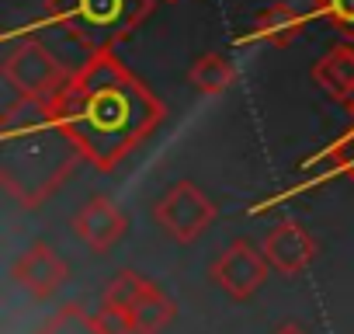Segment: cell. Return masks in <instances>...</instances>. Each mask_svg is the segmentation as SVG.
Here are the masks:
<instances>
[{"label": "cell", "instance_id": "obj_1", "mask_svg": "<svg viewBox=\"0 0 354 334\" xmlns=\"http://www.w3.org/2000/svg\"><path fill=\"white\" fill-rule=\"evenodd\" d=\"M53 112L80 157L104 171L160 122V101L111 56V49L94 53V60L66 80L53 98Z\"/></svg>", "mask_w": 354, "mask_h": 334}, {"label": "cell", "instance_id": "obj_2", "mask_svg": "<svg viewBox=\"0 0 354 334\" xmlns=\"http://www.w3.org/2000/svg\"><path fill=\"white\" fill-rule=\"evenodd\" d=\"M149 11L153 0H49V18L94 53L111 49Z\"/></svg>", "mask_w": 354, "mask_h": 334}, {"label": "cell", "instance_id": "obj_3", "mask_svg": "<svg viewBox=\"0 0 354 334\" xmlns=\"http://www.w3.org/2000/svg\"><path fill=\"white\" fill-rule=\"evenodd\" d=\"M153 220L156 227L177 240V244H195L198 237L209 234V227L219 220V206L209 199L205 188H198L195 182H174L170 188H163L153 202Z\"/></svg>", "mask_w": 354, "mask_h": 334}, {"label": "cell", "instance_id": "obj_4", "mask_svg": "<svg viewBox=\"0 0 354 334\" xmlns=\"http://www.w3.org/2000/svg\"><path fill=\"white\" fill-rule=\"evenodd\" d=\"M0 77H4L21 98H39V101H53L66 80L73 77L39 39H21L11 42L0 63Z\"/></svg>", "mask_w": 354, "mask_h": 334}, {"label": "cell", "instance_id": "obj_5", "mask_svg": "<svg viewBox=\"0 0 354 334\" xmlns=\"http://www.w3.org/2000/svg\"><path fill=\"white\" fill-rule=\"evenodd\" d=\"M268 275H271V261H268L264 247L247 240V237H233L209 261V282L236 303L254 299L264 289Z\"/></svg>", "mask_w": 354, "mask_h": 334}, {"label": "cell", "instance_id": "obj_6", "mask_svg": "<svg viewBox=\"0 0 354 334\" xmlns=\"http://www.w3.org/2000/svg\"><path fill=\"white\" fill-rule=\"evenodd\" d=\"M11 279H15L35 303H42V299H53V296L70 282V265H66V258H63L53 244L32 240V244L18 254V261L11 265Z\"/></svg>", "mask_w": 354, "mask_h": 334}, {"label": "cell", "instance_id": "obj_7", "mask_svg": "<svg viewBox=\"0 0 354 334\" xmlns=\"http://www.w3.org/2000/svg\"><path fill=\"white\" fill-rule=\"evenodd\" d=\"M261 247L271 261L274 272L281 275H302L313 268L316 254H319V244L316 237L299 223V220H278L268 227V234L261 237Z\"/></svg>", "mask_w": 354, "mask_h": 334}, {"label": "cell", "instance_id": "obj_8", "mask_svg": "<svg viewBox=\"0 0 354 334\" xmlns=\"http://www.w3.org/2000/svg\"><path fill=\"white\" fill-rule=\"evenodd\" d=\"M73 234L84 247L104 254L129 234V216L111 195H91L73 216Z\"/></svg>", "mask_w": 354, "mask_h": 334}, {"label": "cell", "instance_id": "obj_9", "mask_svg": "<svg viewBox=\"0 0 354 334\" xmlns=\"http://www.w3.org/2000/svg\"><path fill=\"white\" fill-rule=\"evenodd\" d=\"M306 25H313L306 11H295L292 4H271V8H264V11L250 21V28H247L243 35H236L233 42H236V46H292V42L302 35Z\"/></svg>", "mask_w": 354, "mask_h": 334}, {"label": "cell", "instance_id": "obj_10", "mask_svg": "<svg viewBox=\"0 0 354 334\" xmlns=\"http://www.w3.org/2000/svg\"><path fill=\"white\" fill-rule=\"evenodd\" d=\"M309 77H313V84H316L326 98H333V101H340V105H351V101H354V42H337V46H330V49L313 63Z\"/></svg>", "mask_w": 354, "mask_h": 334}, {"label": "cell", "instance_id": "obj_11", "mask_svg": "<svg viewBox=\"0 0 354 334\" xmlns=\"http://www.w3.org/2000/svg\"><path fill=\"white\" fill-rule=\"evenodd\" d=\"M35 334H129V327L122 317H111L104 310L91 313L80 303H63L35 327Z\"/></svg>", "mask_w": 354, "mask_h": 334}, {"label": "cell", "instance_id": "obj_12", "mask_svg": "<svg viewBox=\"0 0 354 334\" xmlns=\"http://www.w3.org/2000/svg\"><path fill=\"white\" fill-rule=\"evenodd\" d=\"M174 317H177V299L167 296L156 282H149V289L129 310L125 327H129V334H160L174 324Z\"/></svg>", "mask_w": 354, "mask_h": 334}, {"label": "cell", "instance_id": "obj_13", "mask_svg": "<svg viewBox=\"0 0 354 334\" xmlns=\"http://www.w3.org/2000/svg\"><path fill=\"white\" fill-rule=\"evenodd\" d=\"M149 289V279L132 272V268H122L108 279V285L101 289V310L111 313V317H129V310L139 303V296Z\"/></svg>", "mask_w": 354, "mask_h": 334}, {"label": "cell", "instance_id": "obj_14", "mask_svg": "<svg viewBox=\"0 0 354 334\" xmlns=\"http://www.w3.org/2000/svg\"><path fill=\"white\" fill-rule=\"evenodd\" d=\"M188 80H192V87L202 91V94H223V91L233 87L236 67H233L226 56H219V53H205V56H198V60L192 63Z\"/></svg>", "mask_w": 354, "mask_h": 334}, {"label": "cell", "instance_id": "obj_15", "mask_svg": "<svg viewBox=\"0 0 354 334\" xmlns=\"http://www.w3.org/2000/svg\"><path fill=\"white\" fill-rule=\"evenodd\" d=\"M309 21H323L344 39H354V0H313Z\"/></svg>", "mask_w": 354, "mask_h": 334}, {"label": "cell", "instance_id": "obj_16", "mask_svg": "<svg viewBox=\"0 0 354 334\" xmlns=\"http://www.w3.org/2000/svg\"><path fill=\"white\" fill-rule=\"evenodd\" d=\"M330 157L337 160L340 175H347V182L354 185V125H351V129H347V132H344V136L333 143V146H326L323 153H316L306 167H313V164H319V160H330Z\"/></svg>", "mask_w": 354, "mask_h": 334}, {"label": "cell", "instance_id": "obj_17", "mask_svg": "<svg viewBox=\"0 0 354 334\" xmlns=\"http://www.w3.org/2000/svg\"><path fill=\"white\" fill-rule=\"evenodd\" d=\"M271 334H309V331H306L302 324H295V320H285V324H278Z\"/></svg>", "mask_w": 354, "mask_h": 334}, {"label": "cell", "instance_id": "obj_18", "mask_svg": "<svg viewBox=\"0 0 354 334\" xmlns=\"http://www.w3.org/2000/svg\"><path fill=\"white\" fill-rule=\"evenodd\" d=\"M347 112H351V115H354V101H351V105H347Z\"/></svg>", "mask_w": 354, "mask_h": 334}]
</instances>
